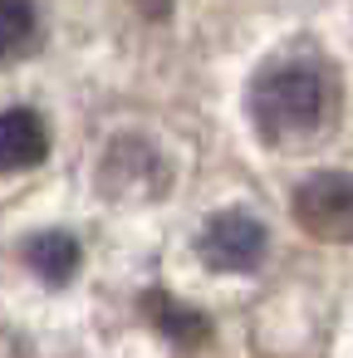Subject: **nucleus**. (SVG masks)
<instances>
[{
  "instance_id": "obj_3",
  "label": "nucleus",
  "mask_w": 353,
  "mask_h": 358,
  "mask_svg": "<svg viewBox=\"0 0 353 358\" xmlns=\"http://www.w3.org/2000/svg\"><path fill=\"white\" fill-rule=\"evenodd\" d=\"M265 255V226L245 211H221L201 231V260L211 270H255Z\"/></svg>"
},
{
  "instance_id": "obj_4",
  "label": "nucleus",
  "mask_w": 353,
  "mask_h": 358,
  "mask_svg": "<svg viewBox=\"0 0 353 358\" xmlns=\"http://www.w3.org/2000/svg\"><path fill=\"white\" fill-rule=\"evenodd\" d=\"M162 182V157L147 148V143H138V138H123V143H113L108 148V157H103V187L108 192H152Z\"/></svg>"
},
{
  "instance_id": "obj_2",
  "label": "nucleus",
  "mask_w": 353,
  "mask_h": 358,
  "mask_svg": "<svg viewBox=\"0 0 353 358\" xmlns=\"http://www.w3.org/2000/svg\"><path fill=\"white\" fill-rule=\"evenodd\" d=\"M294 221L319 241H353V172H314L299 182Z\"/></svg>"
},
{
  "instance_id": "obj_5",
  "label": "nucleus",
  "mask_w": 353,
  "mask_h": 358,
  "mask_svg": "<svg viewBox=\"0 0 353 358\" xmlns=\"http://www.w3.org/2000/svg\"><path fill=\"white\" fill-rule=\"evenodd\" d=\"M50 152V133L40 113L30 108H6L0 113V172H25Z\"/></svg>"
},
{
  "instance_id": "obj_9",
  "label": "nucleus",
  "mask_w": 353,
  "mask_h": 358,
  "mask_svg": "<svg viewBox=\"0 0 353 358\" xmlns=\"http://www.w3.org/2000/svg\"><path fill=\"white\" fill-rule=\"evenodd\" d=\"M133 10L147 15V20H162V15L172 10V0H133Z\"/></svg>"
},
{
  "instance_id": "obj_1",
  "label": "nucleus",
  "mask_w": 353,
  "mask_h": 358,
  "mask_svg": "<svg viewBox=\"0 0 353 358\" xmlns=\"http://www.w3.org/2000/svg\"><path fill=\"white\" fill-rule=\"evenodd\" d=\"M324 103H329V89H324V74L309 69V64H284V69H270L255 94H250V108H255V123L270 133V138H294V133H309L319 118H324Z\"/></svg>"
},
{
  "instance_id": "obj_6",
  "label": "nucleus",
  "mask_w": 353,
  "mask_h": 358,
  "mask_svg": "<svg viewBox=\"0 0 353 358\" xmlns=\"http://www.w3.org/2000/svg\"><path fill=\"white\" fill-rule=\"evenodd\" d=\"M25 260H30L50 285H64V280L79 270V241H74V236H64V231H45V236H35V241H30Z\"/></svg>"
},
{
  "instance_id": "obj_8",
  "label": "nucleus",
  "mask_w": 353,
  "mask_h": 358,
  "mask_svg": "<svg viewBox=\"0 0 353 358\" xmlns=\"http://www.w3.org/2000/svg\"><path fill=\"white\" fill-rule=\"evenodd\" d=\"M35 6L30 0H0V59H15L35 45Z\"/></svg>"
},
{
  "instance_id": "obj_7",
  "label": "nucleus",
  "mask_w": 353,
  "mask_h": 358,
  "mask_svg": "<svg viewBox=\"0 0 353 358\" xmlns=\"http://www.w3.org/2000/svg\"><path fill=\"white\" fill-rule=\"evenodd\" d=\"M143 309H147V319L162 329V334H172V338H182V343H192V338H206V319L196 314V309H182L172 294H162V289H152L147 299H143Z\"/></svg>"
}]
</instances>
